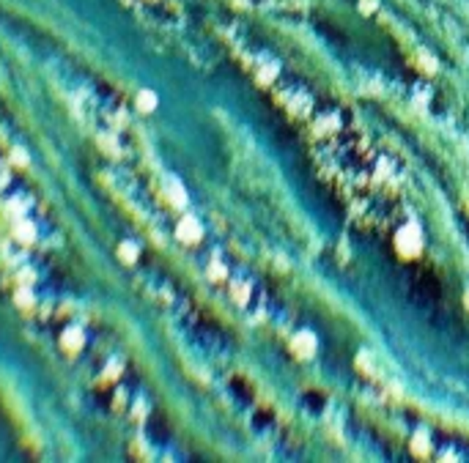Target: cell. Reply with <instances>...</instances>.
<instances>
[{"mask_svg": "<svg viewBox=\"0 0 469 463\" xmlns=\"http://www.w3.org/2000/svg\"><path fill=\"white\" fill-rule=\"evenodd\" d=\"M83 343H86V334H83L77 326L66 329L63 337H61V346H63L66 351H77V348H83Z\"/></svg>", "mask_w": 469, "mask_h": 463, "instance_id": "6da1fadb", "label": "cell"}, {"mask_svg": "<svg viewBox=\"0 0 469 463\" xmlns=\"http://www.w3.org/2000/svg\"><path fill=\"white\" fill-rule=\"evenodd\" d=\"M138 104H141V110H154V96H148V93H141V99H138Z\"/></svg>", "mask_w": 469, "mask_h": 463, "instance_id": "5b68a950", "label": "cell"}, {"mask_svg": "<svg viewBox=\"0 0 469 463\" xmlns=\"http://www.w3.org/2000/svg\"><path fill=\"white\" fill-rule=\"evenodd\" d=\"M305 403H308L310 409H316V412H319V409L324 406V398H321V395H308V398H305Z\"/></svg>", "mask_w": 469, "mask_h": 463, "instance_id": "277c9868", "label": "cell"}, {"mask_svg": "<svg viewBox=\"0 0 469 463\" xmlns=\"http://www.w3.org/2000/svg\"><path fill=\"white\" fill-rule=\"evenodd\" d=\"M14 233H17V236H22V241H31V238L36 236V228H33L31 222H19V225L14 228Z\"/></svg>", "mask_w": 469, "mask_h": 463, "instance_id": "7a4b0ae2", "label": "cell"}, {"mask_svg": "<svg viewBox=\"0 0 469 463\" xmlns=\"http://www.w3.org/2000/svg\"><path fill=\"white\" fill-rule=\"evenodd\" d=\"M135 255H138V250H135V247H129V244H121V258H124L127 263H132V261H135Z\"/></svg>", "mask_w": 469, "mask_h": 463, "instance_id": "3957f363", "label": "cell"}]
</instances>
